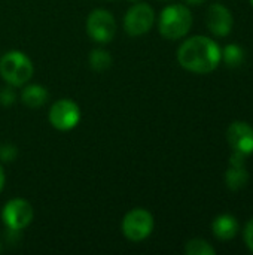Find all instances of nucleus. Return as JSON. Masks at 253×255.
I'll list each match as a JSON object with an SVG mask.
<instances>
[{
	"instance_id": "obj_17",
	"label": "nucleus",
	"mask_w": 253,
	"mask_h": 255,
	"mask_svg": "<svg viewBox=\"0 0 253 255\" xmlns=\"http://www.w3.org/2000/svg\"><path fill=\"white\" fill-rule=\"evenodd\" d=\"M15 99H16V94L12 90V85L10 87H4V88L0 90V105L10 106V105L15 103Z\"/></svg>"
},
{
	"instance_id": "obj_8",
	"label": "nucleus",
	"mask_w": 253,
	"mask_h": 255,
	"mask_svg": "<svg viewBox=\"0 0 253 255\" xmlns=\"http://www.w3.org/2000/svg\"><path fill=\"white\" fill-rule=\"evenodd\" d=\"M154 21V9L146 3H139L128 9L124 19V27L130 36H142L152 28Z\"/></svg>"
},
{
	"instance_id": "obj_4",
	"label": "nucleus",
	"mask_w": 253,
	"mask_h": 255,
	"mask_svg": "<svg viewBox=\"0 0 253 255\" xmlns=\"http://www.w3.org/2000/svg\"><path fill=\"white\" fill-rule=\"evenodd\" d=\"M154 230V217L145 209H133L122 220V233L128 241L140 242Z\"/></svg>"
},
{
	"instance_id": "obj_18",
	"label": "nucleus",
	"mask_w": 253,
	"mask_h": 255,
	"mask_svg": "<svg viewBox=\"0 0 253 255\" xmlns=\"http://www.w3.org/2000/svg\"><path fill=\"white\" fill-rule=\"evenodd\" d=\"M16 158V148L10 143L0 145V160L1 161H13Z\"/></svg>"
},
{
	"instance_id": "obj_11",
	"label": "nucleus",
	"mask_w": 253,
	"mask_h": 255,
	"mask_svg": "<svg viewBox=\"0 0 253 255\" xmlns=\"http://www.w3.org/2000/svg\"><path fill=\"white\" fill-rule=\"evenodd\" d=\"M212 230L219 241H231L239 233V223L236 217L230 214H222L213 220Z\"/></svg>"
},
{
	"instance_id": "obj_6",
	"label": "nucleus",
	"mask_w": 253,
	"mask_h": 255,
	"mask_svg": "<svg viewBox=\"0 0 253 255\" xmlns=\"http://www.w3.org/2000/svg\"><path fill=\"white\" fill-rule=\"evenodd\" d=\"M86 31L89 37L98 43H107L116 33V22L110 12L97 9L89 13L86 19Z\"/></svg>"
},
{
	"instance_id": "obj_10",
	"label": "nucleus",
	"mask_w": 253,
	"mask_h": 255,
	"mask_svg": "<svg viewBox=\"0 0 253 255\" xmlns=\"http://www.w3.org/2000/svg\"><path fill=\"white\" fill-rule=\"evenodd\" d=\"M206 24L207 28L218 37H225L233 30V15L230 9L221 3H215L207 9L206 15Z\"/></svg>"
},
{
	"instance_id": "obj_2",
	"label": "nucleus",
	"mask_w": 253,
	"mask_h": 255,
	"mask_svg": "<svg viewBox=\"0 0 253 255\" xmlns=\"http://www.w3.org/2000/svg\"><path fill=\"white\" fill-rule=\"evenodd\" d=\"M192 25V13L183 4H170L167 6L158 21L160 33L170 40L183 37Z\"/></svg>"
},
{
	"instance_id": "obj_1",
	"label": "nucleus",
	"mask_w": 253,
	"mask_h": 255,
	"mask_svg": "<svg viewBox=\"0 0 253 255\" xmlns=\"http://www.w3.org/2000/svg\"><path fill=\"white\" fill-rule=\"evenodd\" d=\"M221 60L222 51L219 45L207 36L189 37L177 49L179 64L192 73H210L219 66Z\"/></svg>"
},
{
	"instance_id": "obj_12",
	"label": "nucleus",
	"mask_w": 253,
	"mask_h": 255,
	"mask_svg": "<svg viewBox=\"0 0 253 255\" xmlns=\"http://www.w3.org/2000/svg\"><path fill=\"white\" fill-rule=\"evenodd\" d=\"M21 100L28 108H40L48 100V91L42 85H28L21 93Z\"/></svg>"
},
{
	"instance_id": "obj_3",
	"label": "nucleus",
	"mask_w": 253,
	"mask_h": 255,
	"mask_svg": "<svg viewBox=\"0 0 253 255\" xmlns=\"http://www.w3.org/2000/svg\"><path fill=\"white\" fill-rule=\"evenodd\" d=\"M0 75L9 85L21 87L33 76V64L25 54L9 51L0 58Z\"/></svg>"
},
{
	"instance_id": "obj_15",
	"label": "nucleus",
	"mask_w": 253,
	"mask_h": 255,
	"mask_svg": "<svg viewBox=\"0 0 253 255\" xmlns=\"http://www.w3.org/2000/svg\"><path fill=\"white\" fill-rule=\"evenodd\" d=\"M188 255H216V250L204 239H191L185 245Z\"/></svg>"
},
{
	"instance_id": "obj_20",
	"label": "nucleus",
	"mask_w": 253,
	"mask_h": 255,
	"mask_svg": "<svg viewBox=\"0 0 253 255\" xmlns=\"http://www.w3.org/2000/svg\"><path fill=\"white\" fill-rule=\"evenodd\" d=\"M246 157L248 155H245L242 152L233 151V154L230 157V166H234V167H243V166H246Z\"/></svg>"
},
{
	"instance_id": "obj_14",
	"label": "nucleus",
	"mask_w": 253,
	"mask_h": 255,
	"mask_svg": "<svg viewBox=\"0 0 253 255\" xmlns=\"http://www.w3.org/2000/svg\"><path fill=\"white\" fill-rule=\"evenodd\" d=\"M222 60L228 67H239L245 60V51L236 43H230L222 51Z\"/></svg>"
},
{
	"instance_id": "obj_16",
	"label": "nucleus",
	"mask_w": 253,
	"mask_h": 255,
	"mask_svg": "<svg viewBox=\"0 0 253 255\" xmlns=\"http://www.w3.org/2000/svg\"><path fill=\"white\" fill-rule=\"evenodd\" d=\"M89 64L94 70L103 72L112 66V57L104 49H94L89 55Z\"/></svg>"
},
{
	"instance_id": "obj_5",
	"label": "nucleus",
	"mask_w": 253,
	"mask_h": 255,
	"mask_svg": "<svg viewBox=\"0 0 253 255\" xmlns=\"http://www.w3.org/2000/svg\"><path fill=\"white\" fill-rule=\"evenodd\" d=\"M33 215L34 212L31 205L24 199L9 200L1 211V220L10 232H19L25 229L31 223Z\"/></svg>"
},
{
	"instance_id": "obj_23",
	"label": "nucleus",
	"mask_w": 253,
	"mask_h": 255,
	"mask_svg": "<svg viewBox=\"0 0 253 255\" xmlns=\"http://www.w3.org/2000/svg\"><path fill=\"white\" fill-rule=\"evenodd\" d=\"M251 4H252V7H253V0H251Z\"/></svg>"
},
{
	"instance_id": "obj_13",
	"label": "nucleus",
	"mask_w": 253,
	"mask_h": 255,
	"mask_svg": "<svg viewBox=\"0 0 253 255\" xmlns=\"http://www.w3.org/2000/svg\"><path fill=\"white\" fill-rule=\"evenodd\" d=\"M225 182L231 191H239V190L245 188L249 182V173L246 170V166H243V167L230 166V169L225 173Z\"/></svg>"
},
{
	"instance_id": "obj_9",
	"label": "nucleus",
	"mask_w": 253,
	"mask_h": 255,
	"mask_svg": "<svg viewBox=\"0 0 253 255\" xmlns=\"http://www.w3.org/2000/svg\"><path fill=\"white\" fill-rule=\"evenodd\" d=\"M227 140L233 151L245 155L253 154V127L245 121H234L227 130Z\"/></svg>"
},
{
	"instance_id": "obj_22",
	"label": "nucleus",
	"mask_w": 253,
	"mask_h": 255,
	"mask_svg": "<svg viewBox=\"0 0 253 255\" xmlns=\"http://www.w3.org/2000/svg\"><path fill=\"white\" fill-rule=\"evenodd\" d=\"M3 185H4V173H3V169L0 166V190L3 188Z\"/></svg>"
},
{
	"instance_id": "obj_21",
	"label": "nucleus",
	"mask_w": 253,
	"mask_h": 255,
	"mask_svg": "<svg viewBox=\"0 0 253 255\" xmlns=\"http://www.w3.org/2000/svg\"><path fill=\"white\" fill-rule=\"evenodd\" d=\"M188 4H192V6H198V4H203L206 0H185Z\"/></svg>"
},
{
	"instance_id": "obj_7",
	"label": "nucleus",
	"mask_w": 253,
	"mask_h": 255,
	"mask_svg": "<svg viewBox=\"0 0 253 255\" xmlns=\"http://www.w3.org/2000/svg\"><path fill=\"white\" fill-rule=\"evenodd\" d=\"M81 120L79 106L69 99H63L55 102L49 111V123L61 131L72 130L78 126Z\"/></svg>"
},
{
	"instance_id": "obj_19",
	"label": "nucleus",
	"mask_w": 253,
	"mask_h": 255,
	"mask_svg": "<svg viewBox=\"0 0 253 255\" xmlns=\"http://www.w3.org/2000/svg\"><path fill=\"white\" fill-rule=\"evenodd\" d=\"M243 238H245L246 247L253 253V218L248 221V224L245 227V232H243Z\"/></svg>"
}]
</instances>
